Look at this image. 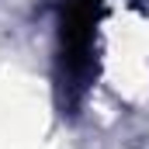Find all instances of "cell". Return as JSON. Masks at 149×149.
Instances as JSON below:
<instances>
[{
	"label": "cell",
	"instance_id": "cell-1",
	"mask_svg": "<svg viewBox=\"0 0 149 149\" xmlns=\"http://www.w3.org/2000/svg\"><path fill=\"white\" fill-rule=\"evenodd\" d=\"M104 0H66L63 24H59V70L66 104L76 108L94 80V45H97V21Z\"/></svg>",
	"mask_w": 149,
	"mask_h": 149
}]
</instances>
